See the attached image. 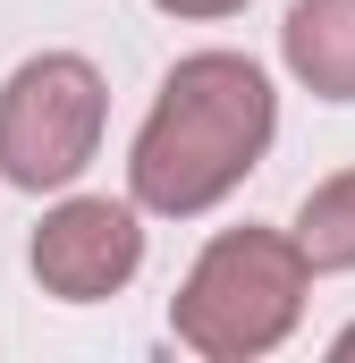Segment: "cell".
<instances>
[{"label":"cell","mask_w":355,"mask_h":363,"mask_svg":"<svg viewBox=\"0 0 355 363\" xmlns=\"http://www.w3.org/2000/svg\"><path fill=\"white\" fill-rule=\"evenodd\" d=\"M271 135H279V93L263 60L186 51L127 144V203L153 220H203L263 169Z\"/></svg>","instance_id":"obj_1"},{"label":"cell","mask_w":355,"mask_h":363,"mask_svg":"<svg viewBox=\"0 0 355 363\" xmlns=\"http://www.w3.org/2000/svg\"><path fill=\"white\" fill-rule=\"evenodd\" d=\"M305 296H313V271H305L296 237L246 220V228H220L195 254V271L170 296V330L203 363H254V355L296 338Z\"/></svg>","instance_id":"obj_2"},{"label":"cell","mask_w":355,"mask_h":363,"mask_svg":"<svg viewBox=\"0 0 355 363\" xmlns=\"http://www.w3.org/2000/svg\"><path fill=\"white\" fill-rule=\"evenodd\" d=\"M110 127V85L85 51H34L0 77V178L17 194H60L93 169Z\"/></svg>","instance_id":"obj_3"},{"label":"cell","mask_w":355,"mask_h":363,"mask_svg":"<svg viewBox=\"0 0 355 363\" xmlns=\"http://www.w3.org/2000/svg\"><path fill=\"white\" fill-rule=\"evenodd\" d=\"M26 262L43 279V296H60V304H110L144 271V211L127 194H68L60 186V203L43 211Z\"/></svg>","instance_id":"obj_4"},{"label":"cell","mask_w":355,"mask_h":363,"mask_svg":"<svg viewBox=\"0 0 355 363\" xmlns=\"http://www.w3.org/2000/svg\"><path fill=\"white\" fill-rule=\"evenodd\" d=\"M279 60L313 101H355V0H296L279 26Z\"/></svg>","instance_id":"obj_5"},{"label":"cell","mask_w":355,"mask_h":363,"mask_svg":"<svg viewBox=\"0 0 355 363\" xmlns=\"http://www.w3.org/2000/svg\"><path fill=\"white\" fill-rule=\"evenodd\" d=\"M296 254H305V271L330 279V271H355V169L339 178H322L305 203H296Z\"/></svg>","instance_id":"obj_6"},{"label":"cell","mask_w":355,"mask_h":363,"mask_svg":"<svg viewBox=\"0 0 355 363\" xmlns=\"http://www.w3.org/2000/svg\"><path fill=\"white\" fill-rule=\"evenodd\" d=\"M161 17H237L246 0H153Z\"/></svg>","instance_id":"obj_7"},{"label":"cell","mask_w":355,"mask_h":363,"mask_svg":"<svg viewBox=\"0 0 355 363\" xmlns=\"http://www.w3.org/2000/svg\"><path fill=\"white\" fill-rule=\"evenodd\" d=\"M330 355H355V321H347V330H339V338H330Z\"/></svg>","instance_id":"obj_8"}]
</instances>
